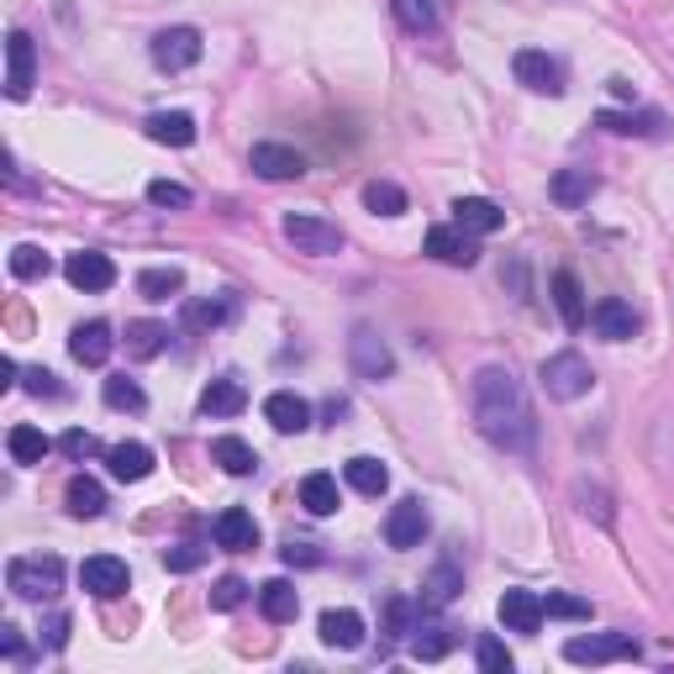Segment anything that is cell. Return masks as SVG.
<instances>
[{
	"mask_svg": "<svg viewBox=\"0 0 674 674\" xmlns=\"http://www.w3.org/2000/svg\"><path fill=\"white\" fill-rule=\"evenodd\" d=\"M80 585L96 595V601H117V595H127V585H132V569H127L117 554H96L80 564Z\"/></svg>",
	"mask_w": 674,
	"mask_h": 674,
	"instance_id": "9c48e42d",
	"label": "cell"
},
{
	"mask_svg": "<svg viewBox=\"0 0 674 674\" xmlns=\"http://www.w3.org/2000/svg\"><path fill=\"white\" fill-rule=\"evenodd\" d=\"M242 601H248V579L242 575H221L211 585V612H238Z\"/></svg>",
	"mask_w": 674,
	"mask_h": 674,
	"instance_id": "7bdbcfd3",
	"label": "cell"
},
{
	"mask_svg": "<svg viewBox=\"0 0 674 674\" xmlns=\"http://www.w3.org/2000/svg\"><path fill=\"white\" fill-rule=\"evenodd\" d=\"M554 306H558V317H564V327H585V321H591V311H585V290H579V279L569 275V269H558L554 275Z\"/></svg>",
	"mask_w": 674,
	"mask_h": 674,
	"instance_id": "e575fe53",
	"label": "cell"
},
{
	"mask_svg": "<svg viewBox=\"0 0 674 674\" xmlns=\"http://www.w3.org/2000/svg\"><path fill=\"white\" fill-rule=\"evenodd\" d=\"M17 385V364L11 358H0V390H11Z\"/></svg>",
	"mask_w": 674,
	"mask_h": 674,
	"instance_id": "9f6ffc18",
	"label": "cell"
},
{
	"mask_svg": "<svg viewBox=\"0 0 674 674\" xmlns=\"http://www.w3.org/2000/svg\"><path fill=\"white\" fill-rule=\"evenodd\" d=\"M163 343H169V327L163 321H127V358H138V364H148V358L163 354Z\"/></svg>",
	"mask_w": 674,
	"mask_h": 674,
	"instance_id": "d6a6232c",
	"label": "cell"
},
{
	"mask_svg": "<svg viewBox=\"0 0 674 674\" xmlns=\"http://www.w3.org/2000/svg\"><path fill=\"white\" fill-rule=\"evenodd\" d=\"M595 127H606V132H616V138H633V132H654L658 111H643V117H633V111H601Z\"/></svg>",
	"mask_w": 674,
	"mask_h": 674,
	"instance_id": "60d3db41",
	"label": "cell"
},
{
	"mask_svg": "<svg viewBox=\"0 0 674 674\" xmlns=\"http://www.w3.org/2000/svg\"><path fill=\"white\" fill-rule=\"evenodd\" d=\"M106 469H111L121 485H138V479L153 475V448H148V443H111V448H106Z\"/></svg>",
	"mask_w": 674,
	"mask_h": 674,
	"instance_id": "44dd1931",
	"label": "cell"
},
{
	"mask_svg": "<svg viewBox=\"0 0 674 674\" xmlns=\"http://www.w3.org/2000/svg\"><path fill=\"white\" fill-rule=\"evenodd\" d=\"M575 496L585 500L579 512H585V516L595 512V522H601V527H612V506H606V490H585V485H575Z\"/></svg>",
	"mask_w": 674,
	"mask_h": 674,
	"instance_id": "f5cc1de1",
	"label": "cell"
},
{
	"mask_svg": "<svg viewBox=\"0 0 674 674\" xmlns=\"http://www.w3.org/2000/svg\"><path fill=\"white\" fill-rule=\"evenodd\" d=\"M6 591L17 601H53L63 591V558L59 554H38V558H11L6 564Z\"/></svg>",
	"mask_w": 674,
	"mask_h": 674,
	"instance_id": "7a4b0ae2",
	"label": "cell"
},
{
	"mask_svg": "<svg viewBox=\"0 0 674 674\" xmlns=\"http://www.w3.org/2000/svg\"><path fill=\"white\" fill-rule=\"evenodd\" d=\"M279 232H285V242L296 254H311V258H327L343 248V227L327 217H311V211H290V217L279 221Z\"/></svg>",
	"mask_w": 674,
	"mask_h": 674,
	"instance_id": "277c9868",
	"label": "cell"
},
{
	"mask_svg": "<svg viewBox=\"0 0 674 674\" xmlns=\"http://www.w3.org/2000/svg\"><path fill=\"white\" fill-rule=\"evenodd\" d=\"M211 533H217V548H227V554H254L258 548V522H254V512H242V506H227Z\"/></svg>",
	"mask_w": 674,
	"mask_h": 674,
	"instance_id": "d6986e66",
	"label": "cell"
},
{
	"mask_svg": "<svg viewBox=\"0 0 674 674\" xmlns=\"http://www.w3.org/2000/svg\"><path fill=\"white\" fill-rule=\"evenodd\" d=\"M458 591H464V575H458V564H437L433 575L422 579V612H443V606H454Z\"/></svg>",
	"mask_w": 674,
	"mask_h": 674,
	"instance_id": "4316f807",
	"label": "cell"
},
{
	"mask_svg": "<svg viewBox=\"0 0 674 674\" xmlns=\"http://www.w3.org/2000/svg\"><path fill=\"white\" fill-rule=\"evenodd\" d=\"M569 664H616V658H637V637L633 633H591V637H569L564 643Z\"/></svg>",
	"mask_w": 674,
	"mask_h": 674,
	"instance_id": "8992f818",
	"label": "cell"
},
{
	"mask_svg": "<svg viewBox=\"0 0 674 674\" xmlns=\"http://www.w3.org/2000/svg\"><path fill=\"white\" fill-rule=\"evenodd\" d=\"M148 200H153L159 211H185L196 196H190L185 185H175V179H153V185H148Z\"/></svg>",
	"mask_w": 674,
	"mask_h": 674,
	"instance_id": "bcb514c9",
	"label": "cell"
},
{
	"mask_svg": "<svg viewBox=\"0 0 674 674\" xmlns=\"http://www.w3.org/2000/svg\"><path fill=\"white\" fill-rule=\"evenodd\" d=\"M258 179H300L306 175V159H300L296 148H285V142H254V153H248Z\"/></svg>",
	"mask_w": 674,
	"mask_h": 674,
	"instance_id": "9a60e30c",
	"label": "cell"
},
{
	"mask_svg": "<svg viewBox=\"0 0 674 674\" xmlns=\"http://www.w3.org/2000/svg\"><path fill=\"white\" fill-rule=\"evenodd\" d=\"M496 616H500V627H506V633L533 637L548 612H543V595H537V591H506V595H500V606H496Z\"/></svg>",
	"mask_w": 674,
	"mask_h": 674,
	"instance_id": "5bb4252c",
	"label": "cell"
},
{
	"mask_svg": "<svg viewBox=\"0 0 674 674\" xmlns=\"http://www.w3.org/2000/svg\"><path fill=\"white\" fill-rule=\"evenodd\" d=\"M595 185H601V179H595L591 169H558V175L548 179V196H554V206H564V211H579V206L595 196Z\"/></svg>",
	"mask_w": 674,
	"mask_h": 674,
	"instance_id": "cb8c5ba5",
	"label": "cell"
},
{
	"mask_svg": "<svg viewBox=\"0 0 674 674\" xmlns=\"http://www.w3.org/2000/svg\"><path fill=\"white\" fill-rule=\"evenodd\" d=\"M537 379H543L548 400H579V396H591L595 369L579 354H548L543 369H537Z\"/></svg>",
	"mask_w": 674,
	"mask_h": 674,
	"instance_id": "3957f363",
	"label": "cell"
},
{
	"mask_svg": "<svg viewBox=\"0 0 674 674\" xmlns=\"http://www.w3.org/2000/svg\"><path fill=\"white\" fill-rule=\"evenodd\" d=\"M0 654L11 658V664H27V643H21V627H11V622L0 627Z\"/></svg>",
	"mask_w": 674,
	"mask_h": 674,
	"instance_id": "db71d44e",
	"label": "cell"
},
{
	"mask_svg": "<svg viewBox=\"0 0 674 674\" xmlns=\"http://www.w3.org/2000/svg\"><path fill=\"white\" fill-rule=\"evenodd\" d=\"M433 533V516H427V506H422L417 496H406V500H396L390 506V516H385V543L390 548H422V537Z\"/></svg>",
	"mask_w": 674,
	"mask_h": 674,
	"instance_id": "ba28073f",
	"label": "cell"
},
{
	"mask_svg": "<svg viewBox=\"0 0 674 674\" xmlns=\"http://www.w3.org/2000/svg\"><path fill=\"white\" fill-rule=\"evenodd\" d=\"M211 464H221L232 479H248L258 469V454L242 443V437L227 433V437H211Z\"/></svg>",
	"mask_w": 674,
	"mask_h": 674,
	"instance_id": "f1b7e54d",
	"label": "cell"
},
{
	"mask_svg": "<svg viewBox=\"0 0 674 674\" xmlns=\"http://www.w3.org/2000/svg\"><path fill=\"white\" fill-rule=\"evenodd\" d=\"M385 627H390L396 637H406L412 627H417V606H412L406 595H390V601H385Z\"/></svg>",
	"mask_w": 674,
	"mask_h": 674,
	"instance_id": "c3c4849f",
	"label": "cell"
},
{
	"mask_svg": "<svg viewBox=\"0 0 674 674\" xmlns=\"http://www.w3.org/2000/svg\"><path fill=\"white\" fill-rule=\"evenodd\" d=\"M142 132L163 148H190L196 142V117L190 111H153V117L142 121Z\"/></svg>",
	"mask_w": 674,
	"mask_h": 674,
	"instance_id": "603a6c76",
	"label": "cell"
},
{
	"mask_svg": "<svg viewBox=\"0 0 674 674\" xmlns=\"http://www.w3.org/2000/svg\"><path fill=\"white\" fill-rule=\"evenodd\" d=\"M200 564H206V548H200V543H175V548H163V569H169V575H196Z\"/></svg>",
	"mask_w": 674,
	"mask_h": 674,
	"instance_id": "ee69618b",
	"label": "cell"
},
{
	"mask_svg": "<svg viewBox=\"0 0 674 674\" xmlns=\"http://www.w3.org/2000/svg\"><path fill=\"white\" fill-rule=\"evenodd\" d=\"M63 506H69V516H80V522H96V516L106 512V490H100V479L75 475V479H69V490H63Z\"/></svg>",
	"mask_w": 674,
	"mask_h": 674,
	"instance_id": "1f68e13d",
	"label": "cell"
},
{
	"mask_svg": "<svg viewBox=\"0 0 674 674\" xmlns=\"http://www.w3.org/2000/svg\"><path fill=\"white\" fill-rule=\"evenodd\" d=\"M454 654V627H443V622H417L412 627V658L422 664H437V658Z\"/></svg>",
	"mask_w": 674,
	"mask_h": 674,
	"instance_id": "4dcf8cb0",
	"label": "cell"
},
{
	"mask_svg": "<svg viewBox=\"0 0 674 674\" xmlns=\"http://www.w3.org/2000/svg\"><path fill=\"white\" fill-rule=\"evenodd\" d=\"M454 227L475 232V238H490V232L506 227V211H500L496 200H485V196H458L454 200Z\"/></svg>",
	"mask_w": 674,
	"mask_h": 674,
	"instance_id": "ac0fdd59",
	"label": "cell"
},
{
	"mask_svg": "<svg viewBox=\"0 0 674 674\" xmlns=\"http://www.w3.org/2000/svg\"><path fill=\"white\" fill-rule=\"evenodd\" d=\"M27 390H32V396H63L59 375H48V369H27Z\"/></svg>",
	"mask_w": 674,
	"mask_h": 674,
	"instance_id": "11a10c76",
	"label": "cell"
},
{
	"mask_svg": "<svg viewBox=\"0 0 674 674\" xmlns=\"http://www.w3.org/2000/svg\"><path fill=\"white\" fill-rule=\"evenodd\" d=\"M390 11L406 32H433L437 27V6L433 0H390Z\"/></svg>",
	"mask_w": 674,
	"mask_h": 674,
	"instance_id": "b9f144b4",
	"label": "cell"
},
{
	"mask_svg": "<svg viewBox=\"0 0 674 674\" xmlns=\"http://www.w3.org/2000/svg\"><path fill=\"white\" fill-rule=\"evenodd\" d=\"M63 279L75 290H85V296H100V290L117 285V264L106 254H96V248H80V254H69V264H63Z\"/></svg>",
	"mask_w": 674,
	"mask_h": 674,
	"instance_id": "30bf717a",
	"label": "cell"
},
{
	"mask_svg": "<svg viewBox=\"0 0 674 674\" xmlns=\"http://www.w3.org/2000/svg\"><path fill=\"white\" fill-rule=\"evenodd\" d=\"M242 406H248V390H242V379H232V375L211 379V385L200 390V412H206V417H238Z\"/></svg>",
	"mask_w": 674,
	"mask_h": 674,
	"instance_id": "d4e9b609",
	"label": "cell"
},
{
	"mask_svg": "<svg viewBox=\"0 0 674 674\" xmlns=\"http://www.w3.org/2000/svg\"><path fill=\"white\" fill-rule=\"evenodd\" d=\"M48 269H53V258L42 254L38 242H17L11 248V275L17 279H48Z\"/></svg>",
	"mask_w": 674,
	"mask_h": 674,
	"instance_id": "f35d334b",
	"label": "cell"
},
{
	"mask_svg": "<svg viewBox=\"0 0 674 674\" xmlns=\"http://www.w3.org/2000/svg\"><path fill=\"white\" fill-rule=\"evenodd\" d=\"M32 75H38V48L27 32H11L6 38V96L27 100L32 96Z\"/></svg>",
	"mask_w": 674,
	"mask_h": 674,
	"instance_id": "8fae6325",
	"label": "cell"
},
{
	"mask_svg": "<svg viewBox=\"0 0 674 674\" xmlns=\"http://www.w3.org/2000/svg\"><path fill=\"white\" fill-rule=\"evenodd\" d=\"M6 448H11V464H21V469H32V464H42L48 458V433L42 427H32V422H21V427H11L6 433Z\"/></svg>",
	"mask_w": 674,
	"mask_h": 674,
	"instance_id": "83f0119b",
	"label": "cell"
},
{
	"mask_svg": "<svg viewBox=\"0 0 674 674\" xmlns=\"http://www.w3.org/2000/svg\"><path fill=\"white\" fill-rule=\"evenodd\" d=\"M279 554H285V564H290V569H317L321 558H327V554H321V543H306V537H290Z\"/></svg>",
	"mask_w": 674,
	"mask_h": 674,
	"instance_id": "681fc988",
	"label": "cell"
},
{
	"mask_svg": "<svg viewBox=\"0 0 674 674\" xmlns=\"http://www.w3.org/2000/svg\"><path fill=\"white\" fill-rule=\"evenodd\" d=\"M475 658H479V670L485 674H512V648H506L500 637H479Z\"/></svg>",
	"mask_w": 674,
	"mask_h": 674,
	"instance_id": "f6af8a7d",
	"label": "cell"
},
{
	"mask_svg": "<svg viewBox=\"0 0 674 674\" xmlns=\"http://www.w3.org/2000/svg\"><path fill=\"white\" fill-rule=\"evenodd\" d=\"M264 422L275 427V433H306L311 427V400L296 396V390H275V396L264 400Z\"/></svg>",
	"mask_w": 674,
	"mask_h": 674,
	"instance_id": "e0dca14e",
	"label": "cell"
},
{
	"mask_svg": "<svg viewBox=\"0 0 674 674\" xmlns=\"http://www.w3.org/2000/svg\"><path fill=\"white\" fill-rule=\"evenodd\" d=\"M317 633H321V643L327 648H337V654H354V648H364V616L358 612H321V622H317Z\"/></svg>",
	"mask_w": 674,
	"mask_h": 674,
	"instance_id": "7402d4cb",
	"label": "cell"
},
{
	"mask_svg": "<svg viewBox=\"0 0 674 674\" xmlns=\"http://www.w3.org/2000/svg\"><path fill=\"white\" fill-rule=\"evenodd\" d=\"M59 448H63L69 458H75V464H85L90 454H100L96 433H85V427H75V433H63V437H59Z\"/></svg>",
	"mask_w": 674,
	"mask_h": 674,
	"instance_id": "816d5d0a",
	"label": "cell"
},
{
	"mask_svg": "<svg viewBox=\"0 0 674 674\" xmlns=\"http://www.w3.org/2000/svg\"><path fill=\"white\" fill-rule=\"evenodd\" d=\"M427 254H433L437 264H448V269H475L479 242H475V232H464V227H433V232H427Z\"/></svg>",
	"mask_w": 674,
	"mask_h": 674,
	"instance_id": "4fadbf2b",
	"label": "cell"
},
{
	"mask_svg": "<svg viewBox=\"0 0 674 674\" xmlns=\"http://www.w3.org/2000/svg\"><path fill=\"white\" fill-rule=\"evenodd\" d=\"M238 311V300L232 296H200V300H185V327H196V333H217L227 327Z\"/></svg>",
	"mask_w": 674,
	"mask_h": 674,
	"instance_id": "484cf974",
	"label": "cell"
},
{
	"mask_svg": "<svg viewBox=\"0 0 674 674\" xmlns=\"http://www.w3.org/2000/svg\"><path fill=\"white\" fill-rule=\"evenodd\" d=\"M100 396H106L111 412H142V406H148L142 385H138V379H127V375H111L106 385H100Z\"/></svg>",
	"mask_w": 674,
	"mask_h": 674,
	"instance_id": "74e56055",
	"label": "cell"
},
{
	"mask_svg": "<svg viewBox=\"0 0 674 674\" xmlns=\"http://www.w3.org/2000/svg\"><path fill=\"white\" fill-rule=\"evenodd\" d=\"M148 53H153L163 75H185V69L200 63V32L196 27H163L159 38L148 42Z\"/></svg>",
	"mask_w": 674,
	"mask_h": 674,
	"instance_id": "52a82bcc",
	"label": "cell"
},
{
	"mask_svg": "<svg viewBox=\"0 0 674 674\" xmlns=\"http://www.w3.org/2000/svg\"><path fill=\"white\" fill-rule=\"evenodd\" d=\"M543 612H548V616H564V622H585V616H591V601H579V595H564V591H548V595H543Z\"/></svg>",
	"mask_w": 674,
	"mask_h": 674,
	"instance_id": "7dc6e473",
	"label": "cell"
},
{
	"mask_svg": "<svg viewBox=\"0 0 674 674\" xmlns=\"http://www.w3.org/2000/svg\"><path fill=\"white\" fill-rule=\"evenodd\" d=\"M469 412H475V427L496 448H506V454H533V443H537L533 400H527L522 379L506 364H485L475 375V385H469Z\"/></svg>",
	"mask_w": 674,
	"mask_h": 674,
	"instance_id": "6da1fadb",
	"label": "cell"
},
{
	"mask_svg": "<svg viewBox=\"0 0 674 674\" xmlns=\"http://www.w3.org/2000/svg\"><path fill=\"white\" fill-rule=\"evenodd\" d=\"M512 75H516V85H527L533 96H558V90H564V85H558V63L548 59L543 48H516Z\"/></svg>",
	"mask_w": 674,
	"mask_h": 674,
	"instance_id": "7c38bea8",
	"label": "cell"
},
{
	"mask_svg": "<svg viewBox=\"0 0 674 674\" xmlns=\"http://www.w3.org/2000/svg\"><path fill=\"white\" fill-rule=\"evenodd\" d=\"M364 206H369L375 217H406V190L390 185V179H369V185H364Z\"/></svg>",
	"mask_w": 674,
	"mask_h": 674,
	"instance_id": "8d00e7d4",
	"label": "cell"
},
{
	"mask_svg": "<svg viewBox=\"0 0 674 674\" xmlns=\"http://www.w3.org/2000/svg\"><path fill=\"white\" fill-rule=\"evenodd\" d=\"M111 348H117V337H111L106 321H80V327L69 333V354H75V364H85V369H100V364L111 358Z\"/></svg>",
	"mask_w": 674,
	"mask_h": 674,
	"instance_id": "2e32d148",
	"label": "cell"
},
{
	"mask_svg": "<svg viewBox=\"0 0 674 674\" xmlns=\"http://www.w3.org/2000/svg\"><path fill=\"white\" fill-rule=\"evenodd\" d=\"M343 479L354 485L358 496H385V490H390V469H385L379 458H369V454L348 458V464H343Z\"/></svg>",
	"mask_w": 674,
	"mask_h": 674,
	"instance_id": "f546056e",
	"label": "cell"
},
{
	"mask_svg": "<svg viewBox=\"0 0 674 674\" xmlns=\"http://www.w3.org/2000/svg\"><path fill=\"white\" fill-rule=\"evenodd\" d=\"M348 364H354V375L369 379V385L396 375V354H390V343H385L375 327H354V337H348Z\"/></svg>",
	"mask_w": 674,
	"mask_h": 674,
	"instance_id": "5b68a950",
	"label": "cell"
},
{
	"mask_svg": "<svg viewBox=\"0 0 674 674\" xmlns=\"http://www.w3.org/2000/svg\"><path fill=\"white\" fill-rule=\"evenodd\" d=\"M300 506H306V512L311 516H333L337 506H343V496H337V479L333 475H306L300 479Z\"/></svg>",
	"mask_w": 674,
	"mask_h": 674,
	"instance_id": "d590c367",
	"label": "cell"
},
{
	"mask_svg": "<svg viewBox=\"0 0 674 674\" xmlns=\"http://www.w3.org/2000/svg\"><path fill=\"white\" fill-rule=\"evenodd\" d=\"M258 612L269 616V622H296L300 612V595L290 579H269V585H258Z\"/></svg>",
	"mask_w": 674,
	"mask_h": 674,
	"instance_id": "836d02e7",
	"label": "cell"
},
{
	"mask_svg": "<svg viewBox=\"0 0 674 674\" xmlns=\"http://www.w3.org/2000/svg\"><path fill=\"white\" fill-rule=\"evenodd\" d=\"M138 290L148 300H169V296H179V290H185V275H179L175 264H169V269H142L138 275Z\"/></svg>",
	"mask_w": 674,
	"mask_h": 674,
	"instance_id": "ab89813d",
	"label": "cell"
},
{
	"mask_svg": "<svg viewBox=\"0 0 674 674\" xmlns=\"http://www.w3.org/2000/svg\"><path fill=\"white\" fill-rule=\"evenodd\" d=\"M69 633H75V622H69V612H53V616H48V622L38 627L42 648H53V654H63V648H69Z\"/></svg>",
	"mask_w": 674,
	"mask_h": 674,
	"instance_id": "f907efd6",
	"label": "cell"
},
{
	"mask_svg": "<svg viewBox=\"0 0 674 674\" xmlns=\"http://www.w3.org/2000/svg\"><path fill=\"white\" fill-rule=\"evenodd\" d=\"M591 327H595V337H606V343H627V337L637 333V311L627 306V300L606 296V300H595Z\"/></svg>",
	"mask_w": 674,
	"mask_h": 674,
	"instance_id": "ffe728a7",
	"label": "cell"
}]
</instances>
